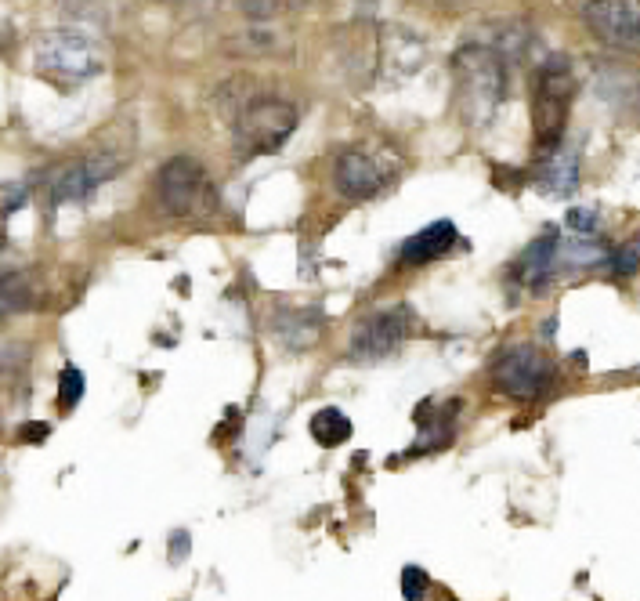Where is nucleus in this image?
<instances>
[{"mask_svg": "<svg viewBox=\"0 0 640 601\" xmlns=\"http://www.w3.org/2000/svg\"><path fill=\"white\" fill-rule=\"evenodd\" d=\"M351 420L344 417V413L337 410V406H326V410H319L315 417H311V435H315V442L326 449L340 446V442L351 439Z\"/></svg>", "mask_w": 640, "mask_h": 601, "instance_id": "nucleus-14", "label": "nucleus"}, {"mask_svg": "<svg viewBox=\"0 0 640 601\" xmlns=\"http://www.w3.org/2000/svg\"><path fill=\"white\" fill-rule=\"evenodd\" d=\"M608 272H612L615 279H630L640 272V239H630V243H622L619 250H612L608 254Z\"/></svg>", "mask_w": 640, "mask_h": 601, "instance_id": "nucleus-15", "label": "nucleus"}, {"mask_svg": "<svg viewBox=\"0 0 640 601\" xmlns=\"http://www.w3.org/2000/svg\"><path fill=\"white\" fill-rule=\"evenodd\" d=\"M156 196H160V207L174 218H192L199 210H207L214 200L207 171L192 156H174V160L163 163L160 178H156Z\"/></svg>", "mask_w": 640, "mask_h": 601, "instance_id": "nucleus-6", "label": "nucleus"}, {"mask_svg": "<svg viewBox=\"0 0 640 601\" xmlns=\"http://www.w3.org/2000/svg\"><path fill=\"white\" fill-rule=\"evenodd\" d=\"M84 373L76 370V366H66V370L58 373V406L62 410H73L76 402L84 399Z\"/></svg>", "mask_w": 640, "mask_h": 601, "instance_id": "nucleus-16", "label": "nucleus"}, {"mask_svg": "<svg viewBox=\"0 0 640 601\" xmlns=\"http://www.w3.org/2000/svg\"><path fill=\"white\" fill-rule=\"evenodd\" d=\"M583 22L604 48L640 55V0H586Z\"/></svg>", "mask_w": 640, "mask_h": 601, "instance_id": "nucleus-8", "label": "nucleus"}, {"mask_svg": "<svg viewBox=\"0 0 640 601\" xmlns=\"http://www.w3.org/2000/svg\"><path fill=\"white\" fill-rule=\"evenodd\" d=\"M185 558H189V533L181 529L170 536V562H185Z\"/></svg>", "mask_w": 640, "mask_h": 601, "instance_id": "nucleus-20", "label": "nucleus"}, {"mask_svg": "<svg viewBox=\"0 0 640 601\" xmlns=\"http://www.w3.org/2000/svg\"><path fill=\"white\" fill-rule=\"evenodd\" d=\"M11 312H15V305H11V297L4 294V287H0V323H4V319H8Z\"/></svg>", "mask_w": 640, "mask_h": 601, "instance_id": "nucleus-21", "label": "nucleus"}, {"mask_svg": "<svg viewBox=\"0 0 640 601\" xmlns=\"http://www.w3.org/2000/svg\"><path fill=\"white\" fill-rule=\"evenodd\" d=\"M557 370L546 359V352H539L536 344H510L496 355L492 363V384L496 392H503L507 399L532 402L539 395L550 392Z\"/></svg>", "mask_w": 640, "mask_h": 601, "instance_id": "nucleus-5", "label": "nucleus"}, {"mask_svg": "<svg viewBox=\"0 0 640 601\" xmlns=\"http://www.w3.org/2000/svg\"><path fill=\"white\" fill-rule=\"evenodd\" d=\"M409 334H413V312L405 305L373 312L355 326L348 341V359L351 363H380L387 355H395Z\"/></svg>", "mask_w": 640, "mask_h": 601, "instance_id": "nucleus-7", "label": "nucleus"}, {"mask_svg": "<svg viewBox=\"0 0 640 601\" xmlns=\"http://www.w3.org/2000/svg\"><path fill=\"white\" fill-rule=\"evenodd\" d=\"M293 131H297V109L290 102L254 98L236 116V149L239 156H272L290 142Z\"/></svg>", "mask_w": 640, "mask_h": 601, "instance_id": "nucleus-4", "label": "nucleus"}, {"mask_svg": "<svg viewBox=\"0 0 640 601\" xmlns=\"http://www.w3.org/2000/svg\"><path fill=\"white\" fill-rule=\"evenodd\" d=\"M452 80H456V109L467 127H489L499 105L507 102V58L492 44H467L452 55Z\"/></svg>", "mask_w": 640, "mask_h": 601, "instance_id": "nucleus-1", "label": "nucleus"}, {"mask_svg": "<svg viewBox=\"0 0 640 601\" xmlns=\"http://www.w3.org/2000/svg\"><path fill=\"white\" fill-rule=\"evenodd\" d=\"M557 250H561V236H557V232H546V236L528 243V250L518 261V279L528 290L539 294V290L557 276V265H561V261H557Z\"/></svg>", "mask_w": 640, "mask_h": 601, "instance_id": "nucleus-11", "label": "nucleus"}, {"mask_svg": "<svg viewBox=\"0 0 640 601\" xmlns=\"http://www.w3.org/2000/svg\"><path fill=\"white\" fill-rule=\"evenodd\" d=\"M452 239H456V225L452 221H434L427 229L413 232V236L402 243V261L405 265H431L452 247Z\"/></svg>", "mask_w": 640, "mask_h": 601, "instance_id": "nucleus-12", "label": "nucleus"}, {"mask_svg": "<svg viewBox=\"0 0 640 601\" xmlns=\"http://www.w3.org/2000/svg\"><path fill=\"white\" fill-rule=\"evenodd\" d=\"M51 435V424L44 420H33V424H22L19 428V442H44Z\"/></svg>", "mask_w": 640, "mask_h": 601, "instance_id": "nucleus-19", "label": "nucleus"}, {"mask_svg": "<svg viewBox=\"0 0 640 601\" xmlns=\"http://www.w3.org/2000/svg\"><path fill=\"white\" fill-rule=\"evenodd\" d=\"M98 189V182L91 178L84 160H73L66 167H58L55 174L48 178V196L55 207H66V203H84L91 200Z\"/></svg>", "mask_w": 640, "mask_h": 601, "instance_id": "nucleus-13", "label": "nucleus"}, {"mask_svg": "<svg viewBox=\"0 0 640 601\" xmlns=\"http://www.w3.org/2000/svg\"><path fill=\"white\" fill-rule=\"evenodd\" d=\"M575 73L565 55H550L536 69L532 80V134H536L539 156L554 153L568 127V109L575 98Z\"/></svg>", "mask_w": 640, "mask_h": 601, "instance_id": "nucleus-2", "label": "nucleus"}, {"mask_svg": "<svg viewBox=\"0 0 640 601\" xmlns=\"http://www.w3.org/2000/svg\"><path fill=\"white\" fill-rule=\"evenodd\" d=\"M427 587H431V580H427L424 569H420V565H405L402 569V598L405 601H424Z\"/></svg>", "mask_w": 640, "mask_h": 601, "instance_id": "nucleus-17", "label": "nucleus"}, {"mask_svg": "<svg viewBox=\"0 0 640 601\" xmlns=\"http://www.w3.org/2000/svg\"><path fill=\"white\" fill-rule=\"evenodd\" d=\"M565 225L575 236H597V210L593 207H572L565 214Z\"/></svg>", "mask_w": 640, "mask_h": 601, "instance_id": "nucleus-18", "label": "nucleus"}, {"mask_svg": "<svg viewBox=\"0 0 640 601\" xmlns=\"http://www.w3.org/2000/svg\"><path fill=\"white\" fill-rule=\"evenodd\" d=\"M532 182L546 196H572L579 189V153L575 149H561V145H557L554 153H543V160L532 171Z\"/></svg>", "mask_w": 640, "mask_h": 601, "instance_id": "nucleus-10", "label": "nucleus"}, {"mask_svg": "<svg viewBox=\"0 0 640 601\" xmlns=\"http://www.w3.org/2000/svg\"><path fill=\"white\" fill-rule=\"evenodd\" d=\"M333 182H337V192L344 200H373L380 192V182L384 174L373 163V156L358 153V149H348V153L337 156V167H333Z\"/></svg>", "mask_w": 640, "mask_h": 601, "instance_id": "nucleus-9", "label": "nucleus"}, {"mask_svg": "<svg viewBox=\"0 0 640 601\" xmlns=\"http://www.w3.org/2000/svg\"><path fill=\"white\" fill-rule=\"evenodd\" d=\"M33 69L44 80L69 87L98 77L105 69V51L98 40H91L80 29H48L33 44Z\"/></svg>", "mask_w": 640, "mask_h": 601, "instance_id": "nucleus-3", "label": "nucleus"}]
</instances>
